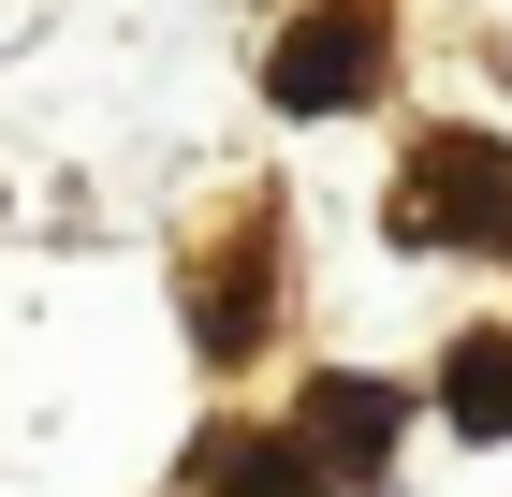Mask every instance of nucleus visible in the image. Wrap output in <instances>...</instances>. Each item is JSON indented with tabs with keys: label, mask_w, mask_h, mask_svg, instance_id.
<instances>
[{
	"label": "nucleus",
	"mask_w": 512,
	"mask_h": 497,
	"mask_svg": "<svg viewBox=\"0 0 512 497\" xmlns=\"http://www.w3.org/2000/svg\"><path fill=\"white\" fill-rule=\"evenodd\" d=\"M395 234L410 249H512V147L498 132H425L395 176Z\"/></svg>",
	"instance_id": "f257e3e1"
},
{
	"label": "nucleus",
	"mask_w": 512,
	"mask_h": 497,
	"mask_svg": "<svg viewBox=\"0 0 512 497\" xmlns=\"http://www.w3.org/2000/svg\"><path fill=\"white\" fill-rule=\"evenodd\" d=\"M264 88H278V117H352V103H381V88H395V15H381V0H322V15H293L278 59H264Z\"/></svg>",
	"instance_id": "f03ea898"
},
{
	"label": "nucleus",
	"mask_w": 512,
	"mask_h": 497,
	"mask_svg": "<svg viewBox=\"0 0 512 497\" xmlns=\"http://www.w3.org/2000/svg\"><path fill=\"white\" fill-rule=\"evenodd\" d=\"M395 424H410L395 381H308V468L337 454V483H381V468H395Z\"/></svg>",
	"instance_id": "7ed1b4c3"
},
{
	"label": "nucleus",
	"mask_w": 512,
	"mask_h": 497,
	"mask_svg": "<svg viewBox=\"0 0 512 497\" xmlns=\"http://www.w3.org/2000/svg\"><path fill=\"white\" fill-rule=\"evenodd\" d=\"M191 483H205V497H322V468L293 454V439H264V424H220Z\"/></svg>",
	"instance_id": "20e7f679"
},
{
	"label": "nucleus",
	"mask_w": 512,
	"mask_h": 497,
	"mask_svg": "<svg viewBox=\"0 0 512 497\" xmlns=\"http://www.w3.org/2000/svg\"><path fill=\"white\" fill-rule=\"evenodd\" d=\"M439 424H454V439H512V337H454V366H439Z\"/></svg>",
	"instance_id": "39448f33"
}]
</instances>
